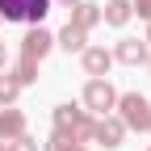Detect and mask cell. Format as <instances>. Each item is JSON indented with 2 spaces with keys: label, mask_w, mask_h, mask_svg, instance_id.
<instances>
[{
  "label": "cell",
  "mask_w": 151,
  "mask_h": 151,
  "mask_svg": "<svg viewBox=\"0 0 151 151\" xmlns=\"http://www.w3.org/2000/svg\"><path fill=\"white\" fill-rule=\"evenodd\" d=\"M92 130H97V118H92L88 109H80V105H55V134H63V139H71V143H92Z\"/></svg>",
  "instance_id": "1"
},
{
  "label": "cell",
  "mask_w": 151,
  "mask_h": 151,
  "mask_svg": "<svg viewBox=\"0 0 151 151\" xmlns=\"http://www.w3.org/2000/svg\"><path fill=\"white\" fill-rule=\"evenodd\" d=\"M113 109H118V118H122L126 130H151V101L143 92H122Z\"/></svg>",
  "instance_id": "2"
},
{
  "label": "cell",
  "mask_w": 151,
  "mask_h": 151,
  "mask_svg": "<svg viewBox=\"0 0 151 151\" xmlns=\"http://www.w3.org/2000/svg\"><path fill=\"white\" fill-rule=\"evenodd\" d=\"M113 105H118V92H113L109 80H88L84 84V109L88 113H101V118H105Z\"/></svg>",
  "instance_id": "3"
},
{
  "label": "cell",
  "mask_w": 151,
  "mask_h": 151,
  "mask_svg": "<svg viewBox=\"0 0 151 151\" xmlns=\"http://www.w3.org/2000/svg\"><path fill=\"white\" fill-rule=\"evenodd\" d=\"M50 46H55V34H50V29H42V25H29V29H25V38H21V59L42 63L46 55H50Z\"/></svg>",
  "instance_id": "4"
},
{
  "label": "cell",
  "mask_w": 151,
  "mask_h": 151,
  "mask_svg": "<svg viewBox=\"0 0 151 151\" xmlns=\"http://www.w3.org/2000/svg\"><path fill=\"white\" fill-rule=\"evenodd\" d=\"M80 63H84V76L105 80V71L113 67V55H109L105 46H84V50H80Z\"/></svg>",
  "instance_id": "5"
},
{
  "label": "cell",
  "mask_w": 151,
  "mask_h": 151,
  "mask_svg": "<svg viewBox=\"0 0 151 151\" xmlns=\"http://www.w3.org/2000/svg\"><path fill=\"white\" fill-rule=\"evenodd\" d=\"M109 55H113L118 63H126V67H139V63H147V55H151V50H147L143 38H122V42L113 46Z\"/></svg>",
  "instance_id": "6"
},
{
  "label": "cell",
  "mask_w": 151,
  "mask_h": 151,
  "mask_svg": "<svg viewBox=\"0 0 151 151\" xmlns=\"http://www.w3.org/2000/svg\"><path fill=\"white\" fill-rule=\"evenodd\" d=\"M122 139H126V126H122V118H113V113L97 118V130H92V143H105V147H122Z\"/></svg>",
  "instance_id": "7"
},
{
  "label": "cell",
  "mask_w": 151,
  "mask_h": 151,
  "mask_svg": "<svg viewBox=\"0 0 151 151\" xmlns=\"http://www.w3.org/2000/svg\"><path fill=\"white\" fill-rule=\"evenodd\" d=\"M25 134V113L21 109H0V143H13Z\"/></svg>",
  "instance_id": "8"
},
{
  "label": "cell",
  "mask_w": 151,
  "mask_h": 151,
  "mask_svg": "<svg viewBox=\"0 0 151 151\" xmlns=\"http://www.w3.org/2000/svg\"><path fill=\"white\" fill-rule=\"evenodd\" d=\"M71 25L76 29H92V25H101V4H88V0H76L71 4Z\"/></svg>",
  "instance_id": "9"
},
{
  "label": "cell",
  "mask_w": 151,
  "mask_h": 151,
  "mask_svg": "<svg viewBox=\"0 0 151 151\" xmlns=\"http://www.w3.org/2000/svg\"><path fill=\"white\" fill-rule=\"evenodd\" d=\"M130 17H134L130 0H109V4H101V21H105V25H113V29H122Z\"/></svg>",
  "instance_id": "10"
},
{
  "label": "cell",
  "mask_w": 151,
  "mask_h": 151,
  "mask_svg": "<svg viewBox=\"0 0 151 151\" xmlns=\"http://www.w3.org/2000/svg\"><path fill=\"white\" fill-rule=\"evenodd\" d=\"M55 46H63L67 55H71V50H84V46H88V34H84V29H76V25L67 21V25L59 29V38H55Z\"/></svg>",
  "instance_id": "11"
},
{
  "label": "cell",
  "mask_w": 151,
  "mask_h": 151,
  "mask_svg": "<svg viewBox=\"0 0 151 151\" xmlns=\"http://www.w3.org/2000/svg\"><path fill=\"white\" fill-rule=\"evenodd\" d=\"M29 0H0V21H25Z\"/></svg>",
  "instance_id": "12"
},
{
  "label": "cell",
  "mask_w": 151,
  "mask_h": 151,
  "mask_svg": "<svg viewBox=\"0 0 151 151\" xmlns=\"http://www.w3.org/2000/svg\"><path fill=\"white\" fill-rule=\"evenodd\" d=\"M17 92H21L17 76H13V71H0V105H13V101H17Z\"/></svg>",
  "instance_id": "13"
},
{
  "label": "cell",
  "mask_w": 151,
  "mask_h": 151,
  "mask_svg": "<svg viewBox=\"0 0 151 151\" xmlns=\"http://www.w3.org/2000/svg\"><path fill=\"white\" fill-rule=\"evenodd\" d=\"M13 76H17V84H34L38 80V63H29V59H17V67H13Z\"/></svg>",
  "instance_id": "14"
},
{
  "label": "cell",
  "mask_w": 151,
  "mask_h": 151,
  "mask_svg": "<svg viewBox=\"0 0 151 151\" xmlns=\"http://www.w3.org/2000/svg\"><path fill=\"white\" fill-rule=\"evenodd\" d=\"M50 13V0H29V9H25V21L29 25H42V17Z\"/></svg>",
  "instance_id": "15"
},
{
  "label": "cell",
  "mask_w": 151,
  "mask_h": 151,
  "mask_svg": "<svg viewBox=\"0 0 151 151\" xmlns=\"http://www.w3.org/2000/svg\"><path fill=\"white\" fill-rule=\"evenodd\" d=\"M46 147H50V151H88L84 143H71V139H63V134H50Z\"/></svg>",
  "instance_id": "16"
},
{
  "label": "cell",
  "mask_w": 151,
  "mask_h": 151,
  "mask_svg": "<svg viewBox=\"0 0 151 151\" xmlns=\"http://www.w3.org/2000/svg\"><path fill=\"white\" fill-rule=\"evenodd\" d=\"M9 151H38V139L21 134V139H13V143H9Z\"/></svg>",
  "instance_id": "17"
},
{
  "label": "cell",
  "mask_w": 151,
  "mask_h": 151,
  "mask_svg": "<svg viewBox=\"0 0 151 151\" xmlns=\"http://www.w3.org/2000/svg\"><path fill=\"white\" fill-rule=\"evenodd\" d=\"M130 9H134L143 21H151V0H130Z\"/></svg>",
  "instance_id": "18"
},
{
  "label": "cell",
  "mask_w": 151,
  "mask_h": 151,
  "mask_svg": "<svg viewBox=\"0 0 151 151\" xmlns=\"http://www.w3.org/2000/svg\"><path fill=\"white\" fill-rule=\"evenodd\" d=\"M4 63H9V50H4V42H0V71H4Z\"/></svg>",
  "instance_id": "19"
},
{
  "label": "cell",
  "mask_w": 151,
  "mask_h": 151,
  "mask_svg": "<svg viewBox=\"0 0 151 151\" xmlns=\"http://www.w3.org/2000/svg\"><path fill=\"white\" fill-rule=\"evenodd\" d=\"M55 4H63V9H71V4H76V0H55Z\"/></svg>",
  "instance_id": "20"
},
{
  "label": "cell",
  "mask_w": 151,
  "mask_h": 151,
  "mask_svg": "<svg viewBox=\"0 0 151 151\" xmlns=\"http://www.w3.org/2000/svg\"><path fill=\"white\" fill-rule=\"evenodd\" d=\"M0 151H9V143H0Z\"/></svg>",
  "instance_id": "21"
},
{
  "label": "cell",
  "mask_w": 151,
  "mask_h": 151,
  "mask_svg": "<svg viewBox=\"0 0 151 151\" xmlns=\"http://www.w3.org/2000/svg\"><path fill=\"white\" fill-rule=\"evenodd\" d=\"M147 71H151V55H147Z\"/></svg>",
  "instance_id": "22"
},
{
  "label": "cell",
  "mask_w": 151,
  "mask_h": 151,
  "mask_svg": "<svg viewBox=\"0 0 151 151\" xmlns=\"http://www.w3.org/2000/svg\"><path fill=\"white\" fill-rule=\"evenodd\" d=\"M147 151H151V147H147Z\"/></svg>",
  "instance_id": "23"
}]
</instances>
